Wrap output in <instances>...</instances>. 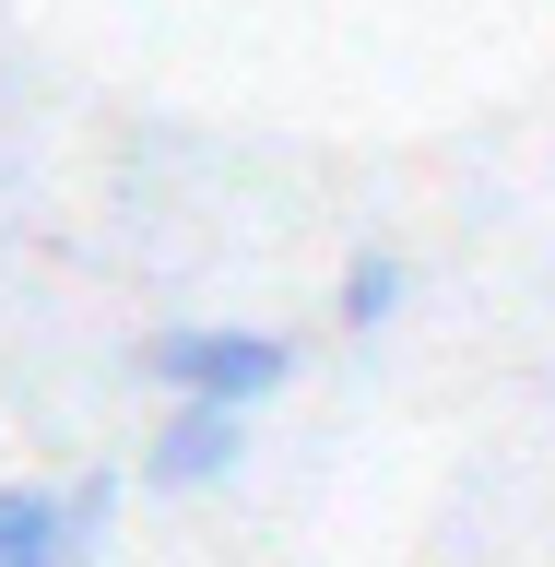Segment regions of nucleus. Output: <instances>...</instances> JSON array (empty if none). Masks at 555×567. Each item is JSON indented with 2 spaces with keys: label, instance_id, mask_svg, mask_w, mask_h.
Segmentation results:
<instances>
[{
  "label": "nucleus",
  "instance_id": "1",
  "mask_svg": "<svg viewBox=\"0 0 555 567\" xmlns=\"http://www.w3.org/2000/svg\"><path fill=\"white\" fill-rule=\"evenodd\" d=\"M131 367L166 402H225V414H260V402L296 390V343L284 331H248V319H166Z\"/></svg>",
  "mask_w": 555,
  "mask_h": 567
},
{
  "label": "nucleus",
  "instance_id": "2",
  "mask_svg": "<svg viewBox=\"0 0 555 567\" xmlns=\"http://www.w3.org/2000/svg\"><path fill=\"white\" fill-rule=\"evenodd\" d=\"M106 532H119V473L0 485V567H106Z\"/></svg>",
  "mask_w": 555,
  "mask_h": 567
},
{
  "label": "nucleus",
  "instance_id": "3",
  "mask_svg": "<svg viewBox=\"0 0 555 567\" xmlns=\"http://www.w3.org/2000/svg\"><path fill=\"white\" fill-rule=\"evenodd\" d=\"M237 461H248V414H225V402H166L154 437H142V485L154 496H213V485H237Z\"/></svg>",
  "mask_w": 555,
  "mask_h": 567
},
{
  "label": "nucleus",
  "instance_id": "4",
  "mask_svg": "<svg viewBox=\"0 0 555 567\" xmlns=\"http://www.w3.org/2000/svg\"><path fill=\"white\" fill-rule=\"evenodd\" d=\"M402 308H414V260H390V248L343 260V284H331V319H343V343H379Z\"/></svg>",
  "mask_w": 555,
  "mask_h": 567
}]
</instances>
